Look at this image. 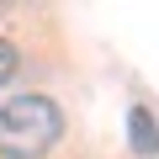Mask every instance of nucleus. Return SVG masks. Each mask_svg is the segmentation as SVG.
I'll use <instances>...</instances> for the list:
<instances>
[{
    "label": "nucleus",
    "instance_id": "f03ea898",
    "mask_svg": "<svg viewBox=\"0 0 159 159\" xmlns=\"http://www.w3.org/2000/svg\"><path fill=\"white\" fill-rule=\"evenodd\" d=\"M127 143H133V154H143V159L159 154V122H154L148 106H127Z\"/></svg>",
    "mask_w": 159,
    "mask_h": 159
},
{
    "label": "nucleus",
    "instance_id": "7ed1b4c3",
    "mask_svg": "<svg viewBox=\"0 0 159 159\" xmlns=\"http://www.w3.org/2000/svg\"><path fill=\"white\" fill-rule=\"evenodd\" d=\"M16 69H21V53H16L6 37H0V85H11V80H16Z\"/></svg>",
    "mask_w": 159,
    "mask_h": 159
},
{
    "label": "nucleus",
    "instance_id": "f257e3e1",
    "mask_svg": "<svg viewBox=\"0 0 159 159\" xmlns=\"http://www.w3.org/2000/svg\"><path fill=\"white\" fill-rule=\"evenodd\" d=\"M64 138V111L48 96H16L0 106V159H43Z\"/></svg>",
    "mask_w": 159,
    "mask_h": 159
}]
</instances>
